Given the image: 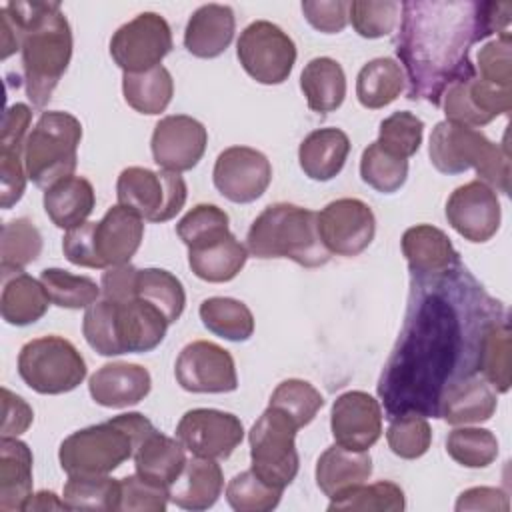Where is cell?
Segmentation results:
<instances>
[{
	"mask_svg": "<svg viewBox=\"0 0 512 512\" xmlns=\"http://www.w3.org/2000/svg\"><path fill=\"white\" fill-rule=\"evenodd\" d=\"M502 312L462 264L432 280L412 278L404 328L378 382L388 420L438 418L442 394L476 372L480 334Z\"/></svg>",
	"mask_w": 512,
	"mask_h": 512,
	"instance_id": "1",
	"label": "cell"
},
{
	"mask_svg": "<svg viewBox=\"0 0 512 512\" xmlns=\"http://www.w3.org/2000/svg\"><path fill=\"white\" fill-rule=\"evenodd\" d=\"M396 36V54L408 76V98L440 106L444 90L474 74L472 44L504 32L502 12L494 2L448 0L404 2Z\"/></svg>",
	"mask_w": 512,
	"mask_h": 512,
	"instance_id": "2",
	"label": "cell"
},
{
	"mask_svg": "<svg viewBox=\"0 0 512 512\" xmlns=\"http://www.w3.org/2000/svg\"><path fill=\"white\" fill-rule=\"evenodd\" d=\"M2 10L20 36L26 94L36 108H44L72 58L70 22L60 2L16 0Z\"/></svg>",
	"mask_w": 512,
	"mask_h": 512,
	"instance_id": "3",
	"label": "cell"
},
{
	"mask_svg": "<svg viewBox=\"0 0 512 512\" xmlns=\"http://www.w3.org/2000/svg\"><path fill=\"white\" fill-rule=\"evenodd\" d=\"M246 250L256 258H290L304 268L330 260L318 230V212L276 202L266 206L246 234Z\"/></svg>",
	"mask_w": 512,
	"mask_h": 512,
	"instance_id": "4",
	"label": "cell"
},
{
	"mask_svg": "<svg viewBox=\"0 0 512 512\" xmlns=\"http://www.w3.org/2000/svg\"><path fill=\"white\" fill-rule=\"evenodd\" d=\"M430 162L442 174H462L476 170L478 180L492 190L508 194L510 156L506 146L488 140L480 130L442 120L434 126L428 146Z\"/></svg>",
	"mask_w": 512,
	"mask_h": 512,
	"instance_id": "5",
	"label": "cell"
},
{
	"mask_svg": "<svg viewBox=\"0 0 512 512\" xmlns=\"http://www.w3.org/2000/svg\"><path fill=\"white\" fill-rule=\"evenodd\" d=\"M80 140L82 124L76 116L62 110L42 112L24 146L28 178L38 188L46 190L56 182L74 176Z\"/></svg>",
	"mask_w": 512,
	"mask_h": 512,
	"instance_id": "6",
	"label": "cell"
},
{
	"mask_svg": "<svg viewBox=\"0 0 512 512\" xmlns=\"http://www.w3.org/2000/svg\"><path fill=\"white\" fill-rule=\"evenodd\" d=\"M86 360L62 336H40L26 342L18 354V374L38 394H64L86 378Z\"/></svg>",
	"mask_w": 512,
	"mask_h": 512,
	"instance_id": "7",
	"label": "cell"
},
{
	"mask_svg": "<svg viewBox=\"0 0 512 512\" xmlns=\"http://www.w3.org/2000/svg\"><path fill=\"white\" fill-rule=\"evenodd\" d=\"M298 430L288 414L268 406L248 432L252 472L280 490L292 484L300 468L296 450Z\"/></svg>",
	"mask_w": 512,
	"mask_h": 512,
	"instance_id": "8",
	"label": "cell"
},
{
	"mask_svg": "<svg viewBox=\"0 0 512 512\" xmlns=\"http://www.w3.org/2000/svg\"><path fill=\"white\" fill-rule=\"evenodd\" d=\"M134 456L132 436L110 418L66 436L58 450V460L68 476L110 474Z\"/></svg>",
	"mask_w": 512,
	"mask_h": 512,
	"instance_id": "9",
	"label": "cell"
},
{
	"mask_svg": "<svg viewBox=\"0 0 512 512\" xmlns=\"http://www.w3.org/2000/svg\"><path fill=\"white\" fill-rule=\"evenodd\" d=\"M118 204L134 210L142 220L166 222L186 204L188 188L178 172L128 166L116 182Z\"/></svg>",
	"mask_w": 512,
	"mask_h": 512,
	"instance_id": "10",
	"label": "cell"
},
{
	"mask_svg": "<svg viewBox=\"0 0 512 512\" xmlns=\"http://www.w3.org/2000/svg\"><path fill=\"white\" fill-rule=\"evenodd\" d=\"M236 56L256 82L282 84L294 68L296 44L280 26L256 20L242 30L236 42Z\"/></svg>",
	"mask_w": 512,
	"mask_h": 512,
	"instance_id": "11",
	"label": "cell"
},
{
	"mask_svg": "<svg viewBox=\"0 0 512 512\" xmlns=\"http://www.w3.org/2000/svg\"><path fill=\"white\" fill-rule=\"evenodd\" d=\"M172 50V30L156 12H142L122 24L110 38V56L124 72L160 66Z\"/></svg>",
	"mask_w": 512,
	"mask_h": 512,
	"instance_id": "12",
	"label": "cell"
},
{
	"mask_svg": "<svg viewBox=\"0 0 512 512\" xmlns=\"http://www.w3.org/2000/svg\"><path fill=\"white\" fill-rule=\"evenodd\" d=\"M174 374L184 390L196 394H224L238 388L232 354L208 340L186 344L176 358Z\"/></svg>",
	"mask_w": 512,
	"mask_h": 512,
	"instance_id": "13",
	"label": "cell"
},
{
	"mask_svg": "<svg viewBox=\"0 0 512 512\" xmlns=\"http://www.w3.org/2000/svg\"><path fill=\"white\" fill-rule=\"evenodd\" d=\"M176 438L192 456L224 460L240 446L244 426L232 412L192 408L180 418Z\"/></svg>",
	"mask_w": 512,
	"mask_h": 512,
	"instance_id": "14",
	"label": "cell"
},
{
	"mask_svg": "<svg viewBox=\"0 0 512 512\" xmlns=\"http://www.w3.org/2000/svg\"><path fill=\"white\" fill-rule=\"evenodd\" d=\"M446 120L480 128L492 122L500 114H508L512 108V88L490 84L474 74L462 76L452 82L442 98Z\"/></svg>",
	"mask_w": 512,
	"mask_h": 512,
	"instance_id": "15",
	"label": "cell"
},
{
	"mask_svg": "<svg viewBox=\"0 0 512 512\" xmlns=\"http://www.w3.org/2000/svg\"><path fill=\"white\" fill-rule=\"evenodd\" d=\"M318 230L330 254L358 256L376 234L372 208L358 198H338L318 212Z\"/></svg>",
	"mask_w": 512,
	"mask_h": 512,
	"instance_id": "16",
	"label": "cell"
},
{
	"mask_svg": "<svg viewBox=\"0 0 512 512\" xmlns=\"http://www.w3.org/2000/svg\"><path fill=\"white\" fill-rule=\"evenodd\" d=\"M212 180L216 190L236 204L258 200L272 180L270 160L256 148L230 146L218 154Z\"/></svg>",
	"mask_w": 512,
	"mask_h": 512,
	"instance_id": "17",
	"label": "cell"
},
{
	"mask_svg": "<svg viewBox=\"0 0 512 512\" xmlns=\"http://www.w3.org/2000/svg\"><path fill=\"white\" fill-rule=\"evenodd\" d=\"M208 132L202 122L186 114H172L158 120L152 132L150 148L154 162L162 170H192L204 156Z\"/></svg>",
	"mask_w": 512,
	"mask_h": 512,
	"instance_id": "18",
	"label": "cell"
},
{
	"mask_svg": "<svg viewBox=\"0 0 512 512\" xmlns=\"http://www.w3.org/2000/svg\"><path fill=\"white\" fill-rule=\"evenodd\" d=\"M500 200L496 190L480 180L458 186L446 200L448 224L470 242H486L500 228Z\"/></svg>",
	"mask_w": 512,
	"mask_h": 512,
	"instance_id": "19",
	"label": "cell"
},
{
	"mask_svg": "<svg viewBox=\"0 0 512 512\" xmlns=\"http://www.w3.org/2000/svg\"><path fill=\"white\" fill-rule=\"evenodd\" d=\"M330 428L336 444L348 450H368L382 434L380 402L362 390L340 394L332 404Z\"/></svg>",
	"mask_w": 512,
	"mask_h": 512,
	"instance_id": "20",
	"label": "cell"
},
{
	"mask_svg": "<svg viewBox=\"0 0 512 512\" xmlns=\"http://www.w3.org/2000/svg\"><path fill=\"white\" fill-rule=\"evenodd\" d=\"M32 120V110L16 102L6 108L2 120L0 136V204L2 208H12L24 194L26 188V166H24V146L28 138V128Z\"/></svg>",
	"mask_w": 512,
	"mask_h": 512,
	"instance_id": "21",
	"label": "cell"
},
{
	"mask_svg": "<svg viewBox=\"0 0 512 512\" xmlns=\"http://www.w3.org/2000/svg\"><path fill=\"white\" fill-rule=\"evenodd\" d=\"M144 238V220L128 206H112L102 220L92 222V248L96 268L128 264Z\"/></svg>",
	"mask_w": 512,
	"mask_h": 512,
	"instance_id": "22",
	"label": "cell"
},
{
	"mask_svg": "<svg viewBox=\"0 0 512 512\" xmlns=\"http://www.w3.org/2000/svg\"><path fill=\"white\" fill-rule=\"evenodd\" d=\"M400 246L414 280H432L462 264L450 238L432 224L408 228L402 234Z\"/></svg>",
	"mask_w": 512,
	"mask_h": 512,
	"instance_id": "23",
	"label": "cell"
},
{
	"mask_svg": "<svg viewBox=\"0 0 512 512\" xmlns=\"http://www.w3.org/2000/svg\"><path fill=\"white\" fill-rule=\"evenodd\" d=\"M152 388L150 372L140 364L108 362L88 382L90 396L106 408H128L142 402Z\"/></svg>",
	"mask_w": 512,
	"mask_h": 512,
	"instance_id": "24",
	"label": "cell"
},
{
	"mask_svg": "<svg viewBox=\"0 0 512 512\" xmlns=\"http://www.w3.org/2000/svg\"><path fill=\"white\" fill-rule=\"evenodd\" d=\"M498 392L478 374H468L446 388L438 404V418L452 426L480 424L492 418Z\"/></svg>",
	"mask_w": 512,
	"mask_h": 512,
	"instance_id": "25",
	"label": "cell"
},
{
	"mask_svg": "<svg viewBox=\"0 0 512 512\" xmlns=\"http://www.w3.org/2000/svg\"><path fill=\"white\" fill-rule=\"evenodd\" d=\"M114 304L116 334L122 354H142L160 346L170 324L158 308L140 298Z\"/></svg>",
	"mask_w": 512,
	"mask_h": 512,
	"instance_id": "26",
	"label": "cell"
},
{
	"mask_svg": "<svg viewBox=\"0 0 512 512\" xmlns=\"http://www.w3.org/2000/svg\"><path fill=\"white\" fill-rule=\"evenodd\" d=\"M236 28L234 10L226 4L196 8L184 30V46L196 58H216L232 42Z\"/></svg>",
	"mask_w": 512,
	"mask_h": 512,
	"instance_id": "27",
	"label": "cell"
},
{
	"mask_svg": "<svg viewBox=\"0 0 512 512\" xmlns=\"http://www.w3.org/2000/svg\"><path fill=\"white\" fill-rule=\"evenodd\" d=\"M224 488V474L216 460L194 456L168 486L170 502L184 510H208Z\"/></svg>",
	"mask_w": 512,
	"mask_h": 512,
	"instance_id": "28",
	"label": "cell"
},
{
	"mask_svg": "<svg viewBox=\"0 0 512 512\" xmlns=\"http://www.w3.org/2000/svg\"><path fill=\"white\" fill-rule=\"evenodd\" d=\"M348 154L350 138L344 130L318 128L302 140L298 148V162L308 178L316 182H326L340 174Z\"/></svg>",
	"mask_w": 512,
	"mask_h": 512,
	"instance_id": "29",
	"label": "cell"
},
{
	"mask_svg": "<svg viewBox=\"0 0 512 512\" xmlns=\"http://www.w3.org/2000/svg\"><path fill=\"white\" fill-rule=\"evenodd\" d=\"M32 496V450L18 436L0 440V512L24 510Z\"/></svg>",
	"mask_w": 512,
	"mask_h": 512,
	"instance_id": "30",
	"label": "cell"
},
{
	"mask_svg": "<svg viewBox=\"0 0 512 512\" xmlns=\"http://www.w3.org/2000/svg\"><path fill=\"white\" fill-rule=\"evenodd\" d=\"M50 306V296L40 280L22 272H2L0 312L12 326L38 322Z\"/></svg>",
	"mask_w": 512,
	"mask_h": 512,
	"instance_id": "31",
	"label": "cell"
},
{
	"mask_svg": "<svg viewBox=\"0 0 512 512\" xmlns=\"http://www.w3.org/2000/svg\"><path fill=\"white\" fill-rule=\"evenodd\" d=\"M372 474V458L368 450H348L340 444L326 448L316 462V484L334 498L340 492L366 482Z\"/></svg>",
	"mask_w": 512,
	"mask_h": 512,
	"instance_id": "32",
	"label": "cell"
},
{
	"mask_svg": "<svg viewBox=\"0 0 512 512\" xmlns=\"http://www.w3.org/2000/svg\"><path fill=\"white\" fill-rule=\"evenodd\" d=\"M248 260L246 246L232 234L188 248L190 270L206 282H228L238 276Z\"/></svg>",
	"mask_w": 512,
	"mask_h": 512,
	"instance_id": "33",
	"label": "cell"
},
{
	"mask_svg": "<svg viewBox=\"0 0 512 512\" xmlns=\"http://www.w3.org/2000/svg\"><path fill=\"white\" fill-rule=\"evenodd\" d=\"M94 204V188L82 176H68L44 192V210L54 226L62 230H70L86 222Z\"/></svg>",
	"mask_w": 512,
	"mask_h": 512,
	"instance_id": "34",
	"label": "cell"
},
{
	"mask_svg": "<svg viewBox=\"0 0 512 512\" xmlns=\"http://www.w3.org/2000/svg\"><path fill=\"white\" fill-rule=\"evenodd\" d=\"M510 350V326L504 312L484 326L476 352V372L496 392H508L510 388Z\"/></svg>",
	"mask_w": 512,
	"mask_h": 512,
	"instance_id": "35",
	"label": "cell"
},
{
	"mask_svg": "<svg viewBox=\"0 0 512 512\" xmlns=\"http://www.w3.org/2000/svg\"><path fill=\"white\" fill-rule=\"evenodd\" d=\"M300 88L310 110L320 114L334 112L342 106L346 96V74L334 58L318 56L304 66L300 74Z\"/></svg>",
	"mask_w": 512,
	"mask_h": 512,
	"instance_id": "36",
	"label": "cell"
},
{
	"mask_svg": "<svg viewBox=\"0 0 512 512\" xmlns=\"http://www.w3.org/2000/svg\"><path fill=\"white\" fill-rule=\"evenodd\" d=\"M136 472L170 486L186 466V452L180 440H174L156 428L134 448Z\"/></svg>",
	"mask_w": 512,
	"mask_h": 512,
	"instance_id": "37",
	"label": "cell"
},
{
	"mask_svg": "<svg viewBox=\"0 0 512 512\" xmlns=\"http://www.w3.org/2000/svg\"><path fill=\"white\" fill-rule=\"evenodd\" d=\"M406 84L402 66L392 58H374L366 62L356 78V96L364 108L378 110L394 102Z\"/></svg>",
	"mask_w": 512,
	"mask_h": 512,
	"instance_id": "38",
	"label": "cell"
},
{
	"mask_svg": "<svg viewBox=\"0 0 512 512\" xmlns=\"http://www.w3.org/2000/svg\"><path fill=\"white\" fill-rule=\"evenodd\" d=\"M122 92L130 108L154 116L168 108L174 96V80L162 64L144 72H124Z\"/></svg>",
	"mask_w": 512,
	"mask_h": 512,
	"instance_id": "39",
	"label": "cell"
},
{
	"mask_svg": "<svg viewBox=\"0 0 512 512\" xmlns=\"http://www.w3.org/2000/svg\"><path fill=\"white\" fill-rule=\"evenodd\" d=\"M202 324L216 336L230 342H244L254 332V316L250 308L228 296H212L200 304Z\"/></svg>",
	"mask_w": 512,
	"mask_h": 512,
	"instance_id": "40",
	"label": "cell"
},
{
	"mask_svg": "<svg viewBox=\"0 0 512 512\" xmlns=\"http://www.w3.org/2000/svg\"><path fill=\"white\" fill-rule=\"evenodd\" d=\"M136 298L158 308L168 324H174L186 306V292L182 282L172 272L162 268L138 270Z\"/></svg>",
	"mask_w": 512,
	"mask_h": 512,
	"instance_id": "41",
	"label": "cell"
},
{
	"mask_svg": "<svg viewBox=\"0 0 512 512\" xmlns=\"http://www.w3.org/2000/svg\"><path fill=\"white\" fill-rule=\"evenodd\" d=\"M62 500L68 510H120V480L108 474L68 476Z\"/></svg>",
	"mask_w": 512,
	"mask_h": 512,
	"instance_id": "42",
	"label": "cell"
},
{
	"mask_svg": "<svg viewBox=\"0 0 512 512\" xmlns=\"http://www.w3.org/2000/svg\"><path fill=\"white\" fill-rule=\"evenodd\" d=\"M406 508L404 492L398 484L390 480H380L374 484L352 486L338 496L330 498L328 510H378V512H402Z\"/></svg>",
	"mask_w": 512,
	"mask_h": 512,
	"instance_id": "43",
	"label": "cell"
},
{
	"mask_svg": "<svg viewBox=\"0 0 512 512\" xmlns=\"http://www.w3.org/2000/svg\"><path fill=\"white\" fill-rule=\"evenodd\" d=\"M42 252V234L28 218H14L2 226V272H22Z\"/></svg>",
	"mask_w": 512,
	"mask_h": 512,
	"instance_id": "44",
	"label": "cell"
},
{
	"mask_svg": "<svg viewBox=\"0 0 512 512\" xmlns=\"http://www.w3.org/2000/svg\"><path fill=\"white\" fill-rule=\"evenodd\" d=\"M40 282L46 288L50 302L60 308L80 310L94 304L100 296V286L80 274H72L62 268H46L40 274Z\"/></svg>",
	"mask_w": 512,
	"mask_h": 512,
	"instance_id": "45",
	"label": "cell"
},
{
	"mask_svg": "<svg viewBox=\"0 0 512 512\" xmlns=\"http://www.w3.org/2000/svg\"><path fill=\"white\" fill-rule=\"evenodd\" d=\"M362 180L382 194L400 190L408 178V160L386 152L378 142L364 148L360 158Z\"/></svg>",
	"mask_w": 512,
	"mask_h": 512,
	"instance_id": "46",
	"label": "cell"
},
{
	"mask_svg": "<svg viewBox=\"0 0 512 512\" xmlns=\"http://www.w3.org/2000/svg\"><path fill=\"white\" fill-rule=\"evenodd\" d=\"M448 456L466 468H486L498 456V440L486 428H454L446 438Z\"/></svg>",
	"mask_w": 512,
	"mask_h": 512,
	"instance_id": "47",
	"label": "cell"
},
{
	"mask_svg": "<svg viewBox=\"0 0 512 512\" xmlns=\"http://www.w3.org/2000/svg\"><path fill=\"white\" fill-rule=\"evenodd\" d=\"M282 492L284 490L264 482L250 468L228 482L226 500L236 512H268L278 506Z\"/></svg>",
	"mask_w": 512,
	"mask_h": 512,
	"instance_id": "48",
	"label": "cell"
},
{
	"mask_svg": "<svg viewBox=\"0 0 512 512\" xmlns=\"http://www.w3.org/2000/svg\"><path fill=\"white\" fill-rule=\"evenodd\" d=\"M268 406L282 410L296 422L298 428H304L324 406V398L310 382L300 378H288L276 386Z\"/></svg>",
	"mask_w": 512,
	"mask_h": 512,
	"instance_id": "49",
	"label": "cell"
},
{
	"mask_svg": "<svg viewBox=\"0 0 512 512\" xmlns=\"http://www.w3.org/2000/svg\"><path fill=\"white\" fill-rule=\"evenodd\" d=\"M422 136H424V122L408 110H398L380 122L376 142L386 152L408 160L418 152L422 144Z\"/></svg>",
	"mask_w": 512,
	"mask_h": 512,
	"instance_id": "50",
	"label": "cell"
},
{
	"mask_svg": "<svg viewBox=\"0 0 512 512\" xmlns=\"http://www.w3.org/2000/svg\"><path fill=\"white\" fill-rule=\"evenodd\" d=\"M386 440L396 456L404 460H414L428 452L432 444V428L426 416L420 414L394 416L390 418Z\"/></svg>",
	"mask_w": 512,
	"mask_h": 512,
	"instance_id": "51",
	"label": "cell"
},
{
	"mask_svg": "<svg viewBox=\"0 0 512 512\" xmlns=\"http://www.w3.org/2000/svg\"><path fill=\"white\" fill-rule=\"evenodd\" d=\"M228 214L216 204H196L176 224V234L188 248L212 242L230 232Z\"/></svg>",
	"mask_w": 512,
	"mask_h": 512,
	"instance_id": "52",
	"label": "cell"
},
{
	"mask_svg": "<svg viewBox=\"0 0 512 512\" xmlns=\"http://www.w3.org/2000/svg\"><path fill=\"white\" fill-rule=\"evenodd\" d=\"M82 332L92 350L102 356H120V344L116 334V304L102 298L90 304L84 312Z\"/></svg>",
	"mask_w": 512,
	"mask_h": 512,
	"instance_id": "53",
	"label": "cell"
},
{
	"mask_svg": "<svg viewBox=\"0 0 512 512\" xmlns=\"http://www.w3.org/2000/svg\"><path fill=\"white\" fill-rule=\"evenodd\" d=\"M400 18V2L394 0H354L348 6V20L362 38H382L390 34Z\"/></svg>",
	"mask_w": 512,
	"mask_h": 512,
	"instance_id": "54",
	"label": "cell"
},
{
	"mask_svg": "<svg viewBox=\"0 0 512 512\" xmlns=\"http://www.w3.org/2000/svg\"><path fill=\"white\" fill-rule=\"evenodd\" d=\"M168 502L170 490L166 484L146 478L138 472L120 478V510L164 512Z\"/></svg>",
	"mask_w": 512,
	"mask_h": 512,
	"instance_id": "55",
	"label": "cell"
},
{
	"mask_svg": "<svg viewBox=\"0 0 512 512\" xmlns=\"http://www.w3.org/2000/svg\"><path fill=\"white\" fill-rule=\"evenodd\" d=\"M510 48H512V38L510 34L506 36H496L494 40L486 42L476 56L478 62V78L510 88L512 84V60H510Z\"/></svg>",
	"mask_w": 512,
	"mask_h": 512,
	"instance_id": "56",
	"label": "cell"
},
{
	"mask_svg": "<svg viewBox=\"0 0 512 512\" xmlns=\"http://www.w3.org/2000/svg\"><path fill=\"white\" fill-rule=\"evenodd\" d=\"M348 6L350 2L344 0H306L302 2V12L316 30L324 34H336L342 32L348 24Z\"/></svg>",
	"mask_w": 512,
	"mask_h": 512,
	"instance_id": "57",
	"label": "cell"
},
{
	"mask_svg": "<svg viewBox=\"0 0 512 512\" xmlns=\"http://www.w3.org/2000/svg\"><path fill=\"white\" fill-rule=\"evenodd\" d=\"M136 278H138V268L128 264H118L110 266L102 272L100 280V290L102 296L110 302H128L136 298Z\"/></svg>",
	"mask_w": 512,
	"mask_h": 512,
	"instance_id": "58",
	"label": "cell"
},
{
	"mask_svg": "<svg viewBox=\"0 0 512 512\" xmlns=\"http://www.w3.org/2000/svg\"><path fill=\"white\" fill-rule=\"evenodd\" d=\"M2 404H4V420H2V436H20L28 430L34 420V412L24 398L2 388Z\"/></svg>",
	"mask_w": 512,
	"mask_h": 512,
	"instance_id": "59",
	"label": "cell"
},
{
	"mask_svg": "<svg viewBox=\"0 0 512 512\" xmlns=\"http://www.w3.org/2000/svg\"><path fill=\"white\" fill-rule=\"evenodd\" d=\"M508 496L500 488L476 486L464 490L456 500V510H490V512H508Z\"/></svg>",
	"mask_w": 512,
	"mask_h": 512,
	"instance_id": "60",
	"label": "cell"
},
{
	"mask_svg": "<svg viewBox=\"0 0 512 512\" xmlns=\"http://www.w3.org/2000/svg\"><path fill=\"white\" fill-rule=\"evenodd\" d=\"M24 510L30 512V510H68L66 502L62 498H58L54 492H48V490H42V492H36L32 494L26 504H24Z\"/></svg>",
	"mask_w": 512,
	"mask_h": 512,
	"instance_id": "61",
	"label": "cell"
}]
</instances>
